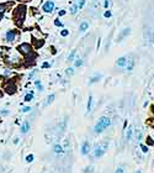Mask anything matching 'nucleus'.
I'll return each instance as SVG.
<instances>
[{
	"label": "nucleus",
	"instance_id": "29",
	"mask_svg": "<svg viewBox=\"0 0 154 173\" xmlns=\"http://www.w3.org/2000/svg\"><path fill=\"white\" fill-rule=\"evenodd\" d=\"M29 111H31V108H30V106H25V108L22 109V113H29Z\"/></svg>",
	"mask_w": 154,
	"mask_h": 173
},
{
	"label": "nucleus",
	"instance_id": "12",
	"mask_svg": "<svg viewBox=\"0 0 154 173\" xmlns=\"http://www.w3.org/2000/svg\"><path fill=\"white\" fill-rule=\"evenodd\" d=\"M53 151H54V153H57V155H59V153H62L63 151H64V148L62 147V145H54V147H53Z\"/></svg>",
	"mask_w": 154,
	"mask_h": 173
},
{
	"label": "nucleus",
	"instance_id": "13",
	"mask_svg": "<svg viewBox=\"0 0 154 173\" xmlns=\"http://www.w3.org/2000/svg\"><path fill=\"white\" fill-rule=\"evenodd\" d=\"M54 98H56V95H54V94H51V95H49V97L47 98V100H46V103L43 104V106H44V108H46V106H48L49 104H51V103H52V102H53V100H54Z\"/></svg>",
	"mask_w": 154,
	"mask_h": 173
},
{
	"label": "nucleus",
	"instance_id": "17",
	"mask_svg": "<svg viewBox=\"0 0 154 173\" xmlns=\"http://www.w3.org/2000/svg\"><path fill=\"white\" fill-rule=\"evenodd\" d=\"M91 108H92V97L90 95V97H89V100H88V106H86L88 113H90V111H91Z\"/></svg>",
	"mask_w": 154,
	"mask_h": 173
},
{
	"label": "nucleus",
	"instance_id": "7",
	"mask_svg": "<svg viewBox=\"0 0 154 173\" xmlns=\"http://www.w3.org/2000/svg\"><path fill=\"white\" fill-rule=\"evenodd\" d=\"M131 32V29L128 27V29H123L122 31H121V34L118 35V38H117V41H122V38H124L127 35H129Z\"/></svg>",
	"mask_w": 154,
	"mask_h": 173
},
{
	"label": "nucleus",
	"instance_id": "6",
	"mask_svg": "<svg viewBox=\"0 0 154 173\" xmlns=\"http://www.w3.org/2000/svg\"><path fill=\"white\" fill-rule=\"evenodd\" d=\"M80 152H81V155H84V156H85V155H88V153L90 152V143H89L88 141H84V142H83Z\"/></svg>",
	"mask_w": 154,
	"mask_h": 173
},
{
	"label": "nucleus",
	"instance_id": "18",
	"mask_svg": "<svg viewBox=\"0 0 154 173\" xmlns=\"http://www.w3.org/2000/svg\"><path fill=\"white\" fill-rule=\"evenodd\" d=\"M75 55H77V51H75V50H73V51H72V53L68 56V61H70V62H72V61H74Z\"/></svg>",
	"mask_w": 154,
	"mask_h": 173
},
{
	"label": "nucleus",
	"instance_id": "27",
	"mask_svg": "<svg viewBox=\"0 0 154 173\" xmlns=\"http://www.w3.org/2000/svg\"><path fill=\"white\" fill-rule=\"evenodd\" d=\"M110 5H111V1H110V0H105V1H104V6H105L106 9H107Z\"/></svg>",
	"mask_w": 154,
	"mask_h": 173
},
{
	"label": "nucleus",
	"instance_id": "10",
	"mask_svg": "<svg viewBox=\"0 0 154 173\" xmlns=\"http://www.w3.org/2000/svg\"><path fill=\"white\" fill-rule=\"evenodd\" d=\"M133 66H134V61L132 58H127V63H126V67L124 68L127 69V70H132Z\"/></svg>",
	"mask_w": 154,
	"mask_h": 173
},
{
	"label": "nucleus",
	"instance_id": "37",
	"mask_svg": "<svg viewBox=\"0 0 154 173\" xmlns=\"http://www.w3.org/2000/svg\"><path fill=\"white\" fill-rule=\"evenodd\" d=\"M92 172V167H90V170H86L85 171V173H91Z\"/></svg>",
	"mask_w": 154,
	"mask_h": 173
},
{
	"label": "nucleus",
	"instance_id": "25",
	"mask_svg": "<svg viewBox=\"0 0 154 173\" xmlns=\"http://www.w3.org/2000/svg\"><path fill=\"white\" fill-rule=\"evenodd\" d=\"M5 9H6V5L5 4H0V14H2L5 11Z\"/></svg>",
	"mask_w": 154,
	"mask_h": 173
},
{
	"label": "nucleus",
	"instance_id": "23",
	"mask_svg": "<svg viewBox=\"0 0 154 173\" xmlns=\"http://www.w3.org/2000/svg\"><path fill=\"white\" fill-rule=\"evenodd\" d=\"M68 35H69V30H62L61 31V36H63V37H65Z\"/></svg>",
	"mask_w": 154,
	"mask_h": 173
},
{
	"label": "nucleus",
	"instance_id": "16",
	"mask_svg": "<svg viewBox=\"0 0 154 173\" xmlns=\"http://www.w3.org/2000/svg\"><path fill=\"white\" fill-rule=\"evenodd\" d=\"M100 78H101V74H96V75H94L91 78V80L89 82L90 84H92V83H96V82H99L100 80Z\"/></svg>",
	"mask_w": 154,
	"mask_h": 173
},
{
	"label": "nucleus",
	"instance_id": "14",
	"mask_svg": "<svg viewBox=\"0 0 154 173\" xmlns=\"http://www.w3.org/2000/svg\"><path fill=\"white\" fill-rule=\"evenodd\" d=\"M69 10H70V14H73V15H74V14H77V11L79 10V6H78V4H74V5H73V6H72Z\"/></svg>",
	"mask_w": 154,
	"mask_h": 173
},
{
	"label": "nucleus",
	"instance_id": "26",
	"mask_svg": "<svg viewBox=\"0 0 154 173\" xmlns=\"http://www.w3.org/2000/svg\"><path fill=\"white\" fill-rule=\"evenodd\" d=\"M26 161L27 162H32L33 161V155H27L26 156Z\"/></svg>",
	"mask_w": 154,
	"mask_h": 173
},
{
	"label": "nucleus",
	"instance_id": "20",
	"mask_svg": "<svg viewBox=\"0 0 154 173\" xmlns=\"http://www.w3.org/2000/svg\"><path fill=\"white\" fill-rule=\"evenodd\" d=\"M32 99H33V93H30L25 97V102H31Z\"/></svg>",
	"mask_w": 154,
	"mask_h": 173
},
{
	"label": "nucleus",
	"instance_id": "1",
	"mask_svg": "<svg viewBox=\"0 0 154 173\" xmlns=\"http://www.w3.org/2000/svg\"><path fill=\"white\" fill-rule=\"evenodd\" d=\"M110 125H111V119L107 117V116H102V117H100L99 121L95 124V126H94V132H95V134H100V132H102L105 129H107Z\"/></svg>",
	"mask_w": 154,
	"mask_h": 173
},
{
	"label": "nucleus",
	"instance_id": "33",
	"mask_svg": "<svg viewBox=\"0 0 154 173\" xmlns=\"http://www.w3.org/2000/svg\"><path fill=\"white\" fill-rule=\"evenodd\" d=\"M141 147H142V151H143V152H148V148H147V146H144V145H142Z\"/></svg>",
	"mask_w": 154,
	"mask_h": 173
},
{
	"label": "nucleus",
	"instance_id": "4",
	"mask_svg": "<svg viewBox=\"0 0 154 173\" xmlns=\"http://www.w3.org/2000/svg\"><path fill=\"white\" fill-rule=\"evenodd\" d=\"M17 51L20 53H22V55H29L31 52V46L29 43H21V45H19Z\"/></svg>",
	"mask_w": 154,
	"mask_h": 173
},
{
	"label": "nucleus",
	"instance_id": "32",
	"mask_svg": "<svg viewBox=\"0 0 154 173\" xmlns=\"http://www.w3.org/2000/svg\"><path fill=\"white\" fill-rule=\"evenodd\" d=\"M42 68H49V63H48V62H44V63L42 64Z\"/></svg>",
	"mask_w": 154,
	"mask_h": 173
},
{
	"label": "nucleus",
	"instance_id": "5",
	"mask_svg": "<svg viewBox=\"0 0 154 173\" xmlns=\"http://www.w3.org/2000/svg\"><path fill=\"white\" fill-rule=\"evenodd\" d=\"M15 40H16V32H15L14 30H10V31L6 32V35H5V41H6V42L12 43Z\"/></svg>",
	"mask_w": 154,
	"mask_h": 173
},
{
	"label": "nucleus",
	"instance_id": "19",
	"mask_svg": "<svg viewBox=\"0 0 154 173\" xmlns=\"http://www.w3.org/2000/svg\"><path fill=\"white\" fill-rule=\"evenodd\" d=\"M132 132H133V130H132V127H129V129H128V131H127V134H126V137H127V140H131V137H132Z\"/></svg>",
	"mask_w": 154,
	"mask_h": 173
},
{
	"label": "nucleus",
	"instance_id": "3",
	"mask_svg": "<svg viewBox=\"0 0 154 173\" xmlns=\"http://www.w3.org/2000/svg\"><path fill=\"white\" fill-rule=\"evenodd\" d=\"M42 10L46 12V14H51L53 10H54V1L53 0H48L43 4L42 6Z\"/></svg>",
	"mask_w": 154,
	"mask_h": 173
},
{
	"label": "nucleus",
	"instance_id": "28",
	"mask_svg": "<svg viewBox=\"0 0 154 173\" xmlns=\"http://www.w3.org/2000/svg\"><path fill=\"white\" fill-rule=\"evenodd\" d=\"M54 25H56V26H59V27H61V26H63V24H62L59 20H54Z\"/></svg>",
	"mask_w": 154,
	"mask_h": 173
},
{
	"label": "nucleus",
	"instance_id": "9",
	"mask_svg": "<svg viewBox=\"0 0 154 173\" xmlns=\"http://www.w3.org/2000/svg\"><path fill=\"white\" fill-rule=\"evenodd\" d=\"M126 63H127V57H120L117 61H116V64L118 67H126Z\"/></svg>",
	"mask_w": 154,
	"mask_h": 173
},
{
	"label": "nucleus",
	"instance_id": "8",
	"mask_svg": "<svg viewBox=\"0 0 154 173\" xmlns=\"http://www.w3.org/2000/svg\"><path fill=\"white\" fill-rule=\"evenodd\" d=\"M89 30V22L88 21H83L80 25H79V31L80 32H85Z\"/></svg>",
	"mask_w": 154,
	"mask_h": 173
},
{
	"label": "nucleus",
	"instance_id": "2",
	"mask_svg": "<svg viewBox=\"0 0 154 173\" xmlns=\"http://www.w3.org/2000/svg\"><path fill=\"white\" fill-rule=\"evenodd\" d=\"M106 151H107V143L97 145V146L94 148V157H95V158H99V157H101L102 155H105Z\"/></svg>",
	"mask_w": 154,
	"mask_h": 173
},
{
	"label": "nucleus",
	"instance_id": "15",
	"mask_svg": "<svg viewBox=\"0 0 154 173\" xmlns=\"http://www.w3.org/2000/svg\"><path fill=\"white\" fill-rule=\"evenodd\" d=\"M35 85H36V88H37L39 92H42V90H43V85H42L41 80H38V79H37V80L35 82Z\"/></svg>",
	"mask_w": 154,
	"mask_h": 173
},
{
	"label": "nucleus",
	"instance_id": "22",
	"mask_svg": "<svg viewBox=\"0 0 154 173\" xmlns=\"http://www.w3.org/2000/svg\"><path fill=\"white\" fill-rule=\"evenodd\" d=\"M111 15H112V14H111V11H110V10H106V11H105V14H104V16H105L106 19L111 17Z\"/></svg>",
	"mask_w": 154,
	"mask_h": 173
},
{
	"label": "nucleus",
	"instance_id": "21",
	"mask_svg": "<svg viewBox=\"0 0 154 173\" xmlns=\"http://www.w3.org/2000/svg\"><path fill=\"white\" fill-rule=\"evenodd\" d=\"M80 66H83V59H81V58H77V61H75V67H80Z\"/></svg>",
	"mask_w": 154,
	"mask_h": 173
},
{
	"label": "nucleus",
	"instance_id": "31",
	"mask_svg": "<svg viewBox=\"0 0 154 173\" xmlns=\"http://www.w3.org/2000/svg\"><path fill=\"white\" fill-rule=\"evenodd\" d=\"M73 73H74V70H73V68H68V69H67V74H70V75H72Z\"/></svg>",
	"mask_w": 154,
	"mask_h": 173
},
{
	"label": "nucleus",
	"instance_id": "36",
	"mask_svg": "<svg viewBox=\"0 0 154 173\" xmlns=\"http://www.w3.org/2000/svg\"><path fill=\"white\" fill-rule=\"evenodd\" d=\"M0 114L1 115H6V114H9V111L7 110H2V111H0Z\"/></svg>",
	"mask_w": 154,
	"mask_h": 173
},
{
	"label": "nucleus",
	"instance_id": "35",
	"mask_svg": "<svg viewBox=\"0 0 154 173\" xmlns=\"http://www.w3.org/2000/svg\"><path fill=\"white\" fill-rule=\"evenodd\" d=\"M115 173H123V168H122V167L117 168V170H116V172H115Z\"/></svg>",
	"mask_w": 154,
	"mask_h": 173
},
{
	"label": "nucleus",
	"instance_id": "24",
	"mask_svg": "<svg viewBox=\"0 0 154 173\" xmlns=\"http://www.w3.org/2000/svg\"><path fill=\"white\" fill-rule=\"evenodd\" d=\"M85 1H86V0H80V1L78 2V6H79V9H83V6H84Z\"/></svg>",
	"mask_w": 154,
	"mask_h": 173
},
{
	"label": "nucleus",
	"instance_id": "38",
	"mask_svg": "<svg viewBox=\"0 0 154 173\" xmlns=\"http://www.w3.org/2000/svg\"><path fill=\"white\" fill-rule=\"evenodd\" d=\"M136 173H141V172H139V171H137V172H136Z\"/></svg>",
	"mask_w": 154,
	"mask_h": 173
},
{
	"label": "nucleus",
	"instance_id": "30",
	"mask_svg": "<svg viewBox=\"0 0 154 173\" xmlns=\"http://www.w3.org/2000/svg\"><path fill=\"white\" fill-rule=\"evenodd\" d=\"M147 143H149V145H154V141L152 140V137H148V138H147Z\"/></svg>",
	"mask_w": 154,
	"mask_h": 173
},
{
	"label": "nucleus",
	"instance_id": "34",
	"mask_svg": "<svg viewBox=\"0 0 154 173\" xmlns=\"http://www.w3.org/2000/svg\"><path fill=\"white\" fill-rule=\"evenodd\" d=\"M58 15H59V16H63V15H65V10H63V9H62L61 11H58Z\"/></svg>",
	"mask_w": 154,
	"mask_h": 173
},
{
	"label": "nucleus",
	"instance_id": "11",
	"mask_svg": "<svg viewBox=\"0 0 154 173\" xmlns=\"http://www.w3.org/2000/svg\"><path fill=\"white\" fill-rule=\"evenodd\" d=\"M29 130H30V122H29V121H25V122L22 124V126H21V132H22V134H26Z\"/></svg>",
	"mask_w": 154,
	"mask_h": 173
}]
</instances>
